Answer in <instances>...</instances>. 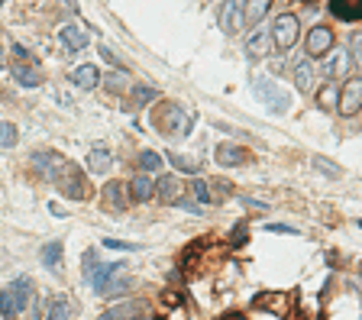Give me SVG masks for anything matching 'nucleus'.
I'll list each match as a JSON object with an SVG mask.
<instances>
[{"mask_svg":"<svg viewBox=\"0 0 362 320\" xmlns=\"http://www.w3.org/2000/svg\"><path fill=\"white\" fill-rule=\"evenodd\" d=\"M91 285L101 298H113V294L126 292V285H130V265L126 262L101 265V269H94L91 272Z\"/></svg>","mask_w":362,"mask_h":320,"instance_id":"nucleus-1","label":"nucleus"},{"mask_svg":"<svg viewBox=\"0 0 362 320\" xmlns=\"http://www.w3.org/2000/svg\"><path fill=\"white\" fill-rule=\"evenodd\" d=\"M142 308H146V304H123V308L107 311L101 320H149L146 314H142Z\"/></svg>","mask_w":362,"mask_h":320,"instance_id":"nucleus-19","label":"nucleus"},{"mask_svg":"<svg viewBox=\"0 0 362 320\" xmlns=\"http://www.w3.org/2000/svg\"><path fill=\"white\" fill-rule=\"evenodd\" d=\"M168 159H172V165H175L178 171H197V169H201V162H197V159H188L185 152H172Z\"/></svg>","mask_w":362,"mask_h":320,"instance_id":"nucleus-28","label":"nucleus"},{"mask_svg":"<svg viewBox=\"0 0 362 320\" xmlns=\"http://www.w3.org/2000/svg\"><path fill=\"white\" fill-rule=\"evenodd\" d=\"M101 204L107 210H113V214H120L126 208V185L123 181H107L104 185V194H101Z\"/></svg>","mask_w":362,"mask_h":320,"instance_id":"nucleus-11","label":"nucleus"},{"mask_svg":"<svg viewBox=\"0 0 362 320\" xmlns=\"http://www.w3.org/2000/svg\"><path fill=\"white\" fill-rule=\"evenodd\" d=\"M330 13L336 19L356 23V19H362V0H330Z\"/></svg>","mask_w":362,"mask_h":320,"instance_id":"nucleus-12","label":"nucleus"},{"mask_svg":"<svg viewBox=\"0 0 362 320\" xmlns=\"http://www.w3.org/2000/svg\"><path fill=\"white\" fill-rule=\"evenodd\" d=\"M295 85L301 87V91H307V94L317 87V71H314V65H311V58H304V62L295 65Z\"/></svg>","mask_w":362,"mask_h":320,"instance_id":"nucleus-16","label":"nucleus"},{"mask_svg":"<svg viewBox=\"0 0 362 320\" xmlns=\"http://www.w3.org/2000/svg\"><path fill=\"white\" fill-rule=\"evenodd\" d=\"M17 140H19L17 126H13V123H7V120H0V146H3V149H10V146H17Z\"/></svg>","mask_w":362,"mask_h":320,"instance_id":"nucleus-27","label":"nucleus"},{"mask_svg":"<svg viewBox=\"0 0 362 320\" xmlns=\"http://www.w3.org/2000/svg\"><path fill=\"white\" fill-rule=\"evenodd\" d=\"M317 104L327 107V110H334L340 104V91H336V81H327L324 87H317Z\"/></svg>","mask_w":362,"mask_h":320,"instance_id":"nucleus-24","label":"nucleus"},{"mask_svg":"<svg viewBox=\"0 0 362 320\" xmlns=\"http://www.w3.org/2000/svg\"><path fill=\"white\" fill-rule=\"evenodd\" d=\"M104 246L107 249H117V253H136L140 249L136 243H123V239H104Z\"/></svg>","mask_w":362,"mask_h":320,"instance_id":"nucleus-32","label":"nucleus"},{"mask_svg":"<svg viewBox=\"0 0 362 320\" xmlns=\"http://www.w3.org/2000/svg\"><path fill=\"white\" fill-rule=\"evenodd\" d=\"M269 233H297L295 226H285V224H269Z\"/></svg>","mask_w":362,"mask_h":320,"instance_id":"nucleus-36","label":"nucleus"},{"mask_svg":"<svg viewBox=\"0 0 362 320\" xmlns=\"http://www.w3.org/2000/svg\"><path fill=\"white\" fill-rule=\"evenodd\" d=\"M0 3H3V0H0Z\"/></svg>","mask_w":362,"mask_h":320,"instance_id":"nucleus-44","label":"nucleus"},{"mask_svg":"<svg viewBox=\"0 0 362 320\" xmlns=\"http://www.w3.org/2000/svg\"><path fill=\"white\" fill-rule=\"evenodd\" d=\"M265 49H269V33H265V29H256V33L246 39V52H249V58H262Z\"/></svg>","mask_w":362,"mask_h":320,"instance_id":"nucleus-22","label":"nucleus"},{"mask_svg":"<svg viewBox=\"0 0 362 320\" xmlns=\"http://www.w3.org/2000/svg\"><path fill=\"white\" fill-rule=\"evenodd\" d=\"M304 49H307V56L311 58L330 56V52H334V29L330 26H314L311 29V36H307V42H304Z\"/></svg>","mask_w":362,"mask_h":320,"instance_id":"nucleus-8","label":"nucleus"},{"mask_svg":"<svg viewBox=\"0 0 362 320\" xmlns=\"http://www.w3.org/2000/svg\"><path fill=\"white\" fill-rule=\"evenodd\" d=\"M314 165H317V169H324L327 175H334V178L340 175V169H336V165H330V162H324V159H314Z\"/></svg>","mask_w":362,"mask_h":320,"instance_id":"nucleus-35","label":"nucleus"},{"mask_svg":"<svg viewBox=\"0 0 362 320\" xmlns=\"http://www.w3.org/2000/svg\"><path fill=\"white\" fill-rule=\"evenodd\" d=\"M94 269H97V253H94V249H88V253H84V272L91 275Z\"/></svg>","mask_w":362,"mask_h":320,"instance_id":"nucleus-34","label":"nucleus"},{"mask_svg":"<svg viewBox=\"0 0 362 320\" xmlns=\"http://www.w3.org/2000/svg\"><path fill=\"white\" fill-rule=\"evenodd\" d=\"M140 169L142 171H158V169H162V155H158V152H152V149L142 152V155H140Z\"/></svg>","mask_w":362,"mask_h":320,"instance_id":"nucleus-31","label":"nucleus"},{"mask_svg":"<svg viewBox=\"0 0 362 320\" xmlns=\"http://www.w3.org/2000/svg\"><path fill=\"white\" fill-rule=\"evenodd\" d=\"M46 320H68V301H65V298H52Z\"/></svg>","mask_w":362,"mask_h":320,"instance_id":"nucleus-29","label":"nucleus"},{"mask_svg":"<svg viewBox=\"0 0 362 320\" xmlns=\"http://www.w3.org/2000/svg\"><path fill=\"white\" fill-rule=\"evenodd\" d=\"M359 230H362V217H359Z\"/></svg>","mask_w":362,"mask_h":320,"instance_id":"nucleus-42","label":"nucleus"},{"mask_svg":"<svg viewBox=\"0 0 362 320\" xmlns=\"http://www.w3.org/2000/svg\"><path fill=\"white\" fill-rule=\"evenodd\" d=\"M242 204H246V208H265V204H262V201H252V198H242Z\"/></svg>","mask_w":362,"mask_h":320,"instance_id":"nucleus-39","label":"nucleus"},{"mask_svg":"<svg viewBox=\"0 0 362 320\" xmlns=\"http://www.w3.org/2000/svg\"><path fill=\"white\" fill-rule=\"evenodd\" d=\"M156 87H133V107H142V104H152L156 101Z\"/></svg>","mask_w":362,"mask_h":320,"instance_id":"nucleus-30","label":"nucleus"},{"mask_svg":"<svg viewBox=\"0 0 362 320\" xmlns=\"http://www.w3.org/2000/svg\"><path fill=\"white\" fill-rule=\"evenodd\" d=\"M156 188H158V198L165 201V204H175V201H181V178L178 175H162V178L156 181Z\"/></svg>","mask_w":362,"mask_h":320,"instance_id":"nucleus-13","label":"nucleus"},{"mask_svg":"<svg viewBox=\"0 0 362 320\" xmlns=\"http://www.w3.org/2000/svg\"><path fill=\"white\" fill-rule=\"evenodd\" d=\"M195 194L201 204H217V201H223L230 194V185L220 178H207V181L201 178V181H195Z\"/></svg>","mask_w":362,"mask_h":320,"instance_id":"nucleus-9","label":"nucleus"},{"mask_svg":"<svg viewBox=\"0 0 362 320\" xmlns=\"http://www.w3.org/2000/svg\"><path fill=\"white\" fill-rule=\"evenodd\" d=\"M104 78H107V87H110V91H123V87H126V81H123L126 75H120V71H113V75H104Z\"/></svg>","mask_w":362,"mask_h":320,"instance_id":"nucleus-33","label":"nucleus"},{"mask_svg":"<svg viewBox=\"0 0 362 320\" xmlns=\"http://www.w3.org/2000/svg\"><path fill=\"white\" fill-rule=\"evenodd\" d=\"M88 165H91V171H97V175H104V171H110V165H113L110 149H104V146H94L91 155H88Z\"/></svg>","mask_w":362,"mask_h":320,"instance_id":"nucleus-21","label":"nucleus"},{"mask_svg":"<svg viewBox=\"0 0 362 320\" xmlns=\"http://www.w3.org/2000/svg\"><path fill=\"white\" fill-rule=\"evenodd\" d=\"M39 255H42V265H46V269H62V243H58V239L42 246Z\"/></svg>","mask_w":362,"mask_h":320,"instance_id":"nucleus-23","label":"nucleus"},{"mask_svg":"<svg viewBox=\"0 0 362 320\" xmlns=\"http://www.w3.org/2000/svg\"><path fill=\"white\" fill-rule=\"evenodd\" d=\"M269 7H272V0H246V23L256 26V23L269 13Z\"/></svg>","mask_w":362,"mask_h":320,"instance_id":"nucleus-26","label":"nucleus"},{"mask_svg":"<svg viewBox=\"0 0 362 320\" xmlns=\"http://www.w3.org/2000/svg\"><path fill=\"white\" fill-rule=\"evenodd\" d=\"M233 243H236V246L246 243V226H236V236H233Z\"/></svg>","mask_w":362,"mask_h":320,"instance_id":"nucleus-38","label":"nucleus"},{"mask_svg":"<svg viewBox=\"0 0 362 320\" xmlns=\"http://www.w3.org/2000/svg\"><path fill=\"white\" fill-rule=\"evenodd\" d=\"M72 81L78 87H84V91H91V87H97V81H101V71H97L94 65H81V68H74Z\"/></svg>","mask_w":362,"mask_h":320,"instance_id":"nucleus-20","label":"nucleus"},{"mask_svg":"<svg viewBox=\"0 0 362 320\" xmlns=\"http://www.w3.org/2000/svg\"><path fill=\"white\" fill-rule=\"evenodd\" d=\"M126 191L133 194V201H149L152 194H156V181L149 178V175H136V178H130V185H126Z\"/></svg>","mask_w":362,"mask_h":320,"instance_id":"nucleus-17","label":"nucleus"},{"mask_svg":"<svg viewBox=\"0 0 362 320\" xmlns=\"http://www.w3.org/2000/svg\"><path fill=\"white\" fill-rule=\"evenodd\" d=\"M336 110L343 117H353V113L362 110V78H349L343 87H340V104Z\"/></svg>","mask_w":362,"mask_h":320,"instance_id":"nucleus-7","label":"nucleus"},{"mask_svg":"<svg viewBox=\"0 0 362 320\" xmlns=\"http://www.w3.org/2000/svg\"><path fill=\"white\" fill-rule=\"evenodd\" d=\"M178 204H181V208H185L188 214H201V208H197V204H191V201H185V198L178 201Z\"/></svg>","mask_w":362,"mask_h":320,"instance_id":"nucleus-37","label":"nucleus"},{"mask_svg":"<svg viewBox=\"0 0 362 320\" xmlns=\"http://www.w3.org/2000/svg\"><path fill=\"white\" fill-rule=\"evenodd\" d=\"M359 272H362V265H359Z\"/></svg>","mask_w":362,"mask_h":320,"instance_id":"nucleus-43","label":"nucleus"},{"mask_svg":"<svg viewBox=\"0 0 362 320\" xmlns=\"http://www.w3.org/2000/svg\"><path fill=\"white\" fill-rule=\"evenodd\" d=\"M297 17L295 13H281L279 19H275V26H272V39H275V46L281 49V52H288L291 46L297 42Z\"/></svg>","mask_w":362,"mask_h":320,"instance_id":"nucleus-6","label":"nucleus"},{"mask_svg":"<svg viewBox=\"0 0 362 320\" xmlns=\"http://www.w3.org/2000/svg\"><path fill=\"white\" fill-rule=\"evenodd\" d=\"M349 68H353V58H349V52H346V49H336L334 56H330V62H327V75L343 78Z\"/></svg>","mask_w":362,"mask_h":320,"instance_id":"nucleus-18","label":"nucleus"},{"mask_svg":"<svg viewBox=\"0 0 362 320\" xmlns=\"http://www.w3.org/2000/svg\"><path fill=\"white\" fill-rule=\"evenodd\" d=\"M220 29L227 36L240 33V0H227L220 7Z\"/></svg>","mask_w":362,"mask_h":320,"instance_id":"nucleus-14","label":"nucleus"},{"mask_svg":"<svg viewBox=\"0 0 362 320\" xmlns=\"http://www.w3.org/2000/svg\"><path fill=\"white\" fill-rule=\"evenodd\" d=\"M52 181H56L58 191H62V194H68V198H74V201L88 198V178H84L81 171H78V165H72V162H62V165H58V171L52 175Z\"/></svg>","mask_w":362,"mask_h":320,"instance_id":"nucleus-5","label":"nucleus"},{"mask_svg":"<svg viewBox=\"0 0 362 320\" xmlns=\"http://www.w3.org/2000/svg\"><path fill=\"white\" fill-rule=\"evenodd\" d=\"M252 91H256V94L262 97V104L269 107L272 113H279V117H281V113H288V110H291V94L285 91V87L275 85L272 78L259 75L256 81H252Z\"/></svg>","mask_w":362,"mask_h":320,"instance_id":"nucleus-4","label":"nucleus"},{"mask_svg":"<svg viewBox=\"0 0 362 320\" xmlns=\"http://www.w3.org/2000/svg\"><path fill=\"white\" fill-rule=\"evenodd\" d=\"M220 320H246L242 314H230V317H220Z\"/></svg>","mask_w":362,"mask_h":320,"instance_id":"nucleus-40","label":"nucleus"},{"mask_svg":"<svg viewBox=\"0 0 362 320\" xmlns=\"http://www.w3.org/2000/svg\"><path fill=\"white\" fill-rule=\"evenodd\" d=\"M13 75H17V81L23 87H39L42 85V71H39L36 65H33V62H26V65H23V62H13Z\"/></svg>","mask_w":362,"mask_h":320,"instance_id":"nucleus-15","label":"nucleus"},{"mask_svg":"<svg viewBox=\"0 0 362 320\" xmlns=\"http://www.w3.org/2000/svg\"><path fill=\"white\" fill-rule=\"evenodd\" d=\"M0 68H3V52H0Z\"/></svg>","mask_w":362,"mask_h":320,"instance_id":"nucleus-41","label":"nucleus"},{"mask_svg":"<svg viewBox=\"0 0 362 320\" xmlns=\"http://www.w3.org/2000/svg\"><path fill=\"white\" fill-rule=\"evenodd\" d=\"M62 42H65L68 49H74V52H78V49L88 46V33H84V29H78V26H62Z\"/></svg>","mask_w":362,"mask_h":320,"instance_id":"nucleus-25","label":"nucleus"},{"mask_svg":"<svg viewBox=\"0 0 362 320\" xmlns=\"http://www.w3.org/2000/svg\"><path fill=\"white\" fill-rule=\"evenodd\" d=\"M152 126H156L162 136H188L191 133V117H188L175 101H165L152 110Z\"/></svg>","mask_w":362,"mask_h":320,"instance_id":"nucleus-2","label":"nucleus"},{"mask_svg":"<svg viewBox=\"0 0 362 320\" xmlns=\"http://www.w3.org/2000/svg\"><path fill=\"white\" fill-rule=\"evenodd\" d=\"M29 294H33V282H29V278H17L13 285H7V288L0 292V317L17 320L19 311L26 308Z\"/></svg>","mask_w":362,"mask_h":320,"instance_id":"nucleus-3","label":"nucleus"},{"mask_svg":"<svg viewBox=\"0 0 362 320\" xmlns=\"http://www.w3.org/2000/svg\"><path fill=\"white\" fill-rule=\"evenodd\" d=\"M217 162L220 165H249L252 162V152L249 149H242V146H233V142H220L217 146Z\"/></svg>","mask_w":362,"mask_h":320,"instance_id":"nucleus-10","label":"nucleus"}]
</instances>
